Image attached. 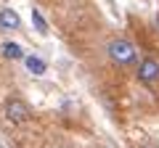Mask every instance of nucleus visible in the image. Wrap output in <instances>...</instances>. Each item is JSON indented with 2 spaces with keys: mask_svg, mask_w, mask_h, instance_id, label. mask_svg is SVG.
<instances>
[{
  "mask_svg": "<svg viewBox=\"0 0 159 148\" xmlns=\"http://www.w3.org/2000/svg\"><path fill=\"white\" fill-rule=\"evenodd\" d=\"M106 58L119 69H135L141 56H138V48L127 37H111L106 42Z\"/></svg>",
  "mask_w": 159,
  "mask_h": 148,
  "instance_id": "1",
  "label": "nucleus"
},
{
  "mask_svg": "<svg viewBox=\"0 0 159 148\" xmlns=\"http://www.w3.org/2000/svg\"><path fill=\"white\" fill-rule=\"evenodd\" d=\"M3 116H6L8 124L21 127V124H27V122L32 119V106H29L24 98H19V95H8L6 103H3Z\"/></svg>",
  "mask_w": 159,
  "mask_h": 148,
  "instance_id": "2",
  "label": "nucleus"
},
{
  "mask_svg": "<svg viewBox=\"0 0 159 148\" xmlns=\"http://www.w3.org/2000/svg\"><path fill=\"white\" fill-rule=\"evenodd\" d=\"M133 72H135V80L141 82V85H146V87L159 85V58H154V56H141Z\"/></svg>",
  "mask_w": 159,
  "mask_h": 148,
  "instance_id": "3",
  "label": "nucleus"
},
{
  "mask_svg": "<svg viewBox=\"0 0 159 148\" xmlns=\"http://www.w3.org/2000/svg\"><path fill=\"white\" fill-rule=\"evenodd\" d=\"M0 29L3 32H19L21 29V16L13 8H0Z\"/></svg>",
  "mask_w": 159,
  "mask_h": 148,
  "instance_id": "4",
  "label": "nucleus"
},
{
  "mask_svg": "<svg viewBox=\"0 0 159 148\" xmlns=\"http://www.w3.org/2000/svg\"><path fill=\"white\" fill-rule=\"evenodd\" d=\"M0 56L6 58V61H24V48L19 45L16 40H3L0 42Z\"/></svg>",
  "mask_w": 159,
  "mask_h": 148,
  "instance_id": "5",
  "label": "nucleus"
},
{
  "mask_svg": "<svg viewBox=\"0 0 159 148\" xmlns=\"http://www.w3.org/2000/svg\"><path fill=\"white\" fill-rule=\"evenodd\" d=\"M24 66H27V72L32 74V77H43V74H48V61L40 56H27L24 58Z\"/></svg>",
  "mask_w": 159,
  "mask_h": 148,
  "instance_id": "6",
  "label": "nucleus"
},
{
  "mask_svg": "<svg viewBox=\"0 0 159 148\" xmlns=\"http://www.w3.org/2000/svg\"><path fill=\"white\" fill-rule=\"evenodd\" d=\"M32 21H34V27H37L40 34H48V24H45V19L40 16V11H32Z\"/></svg>",
  "mask_w": 159,
  "mask_h": 148,
  "instance_id": "7",
  "label": "nucleus"
},
{
  "mask_svg": "<svg viewBox=\"0 0 159 148\" xmlns=\"http://www.w3.org/2000/svg\"><path fill=\"white\" fill-rule=\"evenodd\" d=\"M51 148H74V146H69V143H56V146H51Z\"/></svg>",
  "mask_w": 159,
  "mask_h": 148,
  "instance_id": "8",
  "label": "nucleus"
},
{
  "mask_svg": "<svg viewBox=\"0 0 159 148\" xmlns=\"http://www.w3.org/2000/svg\"><path fill=\"white\" fill-rule=\"evenodd\" d=\"M93 148H111V146H106V143H98V146H93Z\"/></svg>",
  "mask_w": 159,
  "mask_h": 148,
  "instance_id": "9",
  "label": "nucleus"
},
{
  "mask_svg": "<svg viewBox=\"0 0 159 148\" xmlns=\"http://www.w3.org/2000/svg\"><path fill=\"white\" fill-rule=\"evenodd\" d=\"M141 148H157V146H141Z\"/></svg>",
  "mask_w": 159,
  "mask_h": 148,
  "instance_id": "10",
  "label": "nucleus"
}]
</instances>
